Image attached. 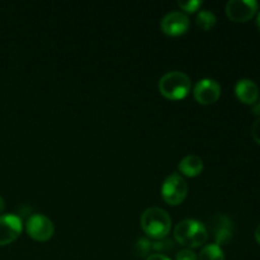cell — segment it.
Masks as SVG:
<instances>
[{
  "mask_svg": "<svg viewBox=\"0 0 260 260\" xmlns=\"http://www.w3.org/2000/svg\"><path fill=\"white\" fill-rule=\"evenodd\" d=\"M253 113L256 114V116H260V101L259 99L256 103L253 104Z\"/></svg>",
  "mask_w": 260,
  "mask_h": 260,
  "instance_id": "cell-21",
  "label": "cell"
},
{
  "mask_svg": "<svg viewBox=\"0 0 260 260\" xmlns=\"http://www.w3.org/2000/svg\"><path fill=\"white\" fill-rule=\"evenodd\" d=\"M192 81L187 74L182 71H170L159 80V91L164 98L170 101H180L189 94Z\"/></svg>",
  "mask_w": 260,
  "mask_h": 260,
  "instance_id": "cell-3",
  "label": "cell"
},
{
  "mask_svg": "<svg viewBox=\"0 0 260 260\" xmlns=\"http://www.w3.org/2000/svg\"><path fill=\"white\" fill-rule=\"evenodd\" d=\"M145 260H172L169 258L168 255H165V254H151V255L147 256Z\"/></svg>",
  "mask_w": 260,
  "mask_h": 260,
  "instance_id": "cell-20",
  "label": "cell"
},
{
  "mask_svg": "<svg viewBox=\"0 0 260 260\" xmlns=\"http://www.w3.org/2000/svg\"><path fill=\"white\" fill-rule=\"evenodd\" d=\"M189 17L180 10L168 13L160 23L162 32L170 37H178V36L187 33V30L189 29Z\"/></svg>",
  "mask_w": 260,
  "mask_h": 260,
  "instance_id": "cell-7",
  "label": "cell"
},
{
  "mask_svg": "<svg viewBox=\"0 0 260 260\" xmlns=\"http://www.w3.org/2000/svg\"><path fill=\"white\" fill-rule=\"evenodd\" d=\"M256 25H258V28H259V30H260V12H259L258 17H256Z\"/></svg>",
  "mask_w": 260,
  "mask_h": 260,
  "instance_id": "cell-24",
  "label": "cell"
},
{
  "mask_svg": "<svg viewBox=\"0 0 260 260\" xmlns=\"http://www.w3.org/2000/svg\"><path fill=\"white\" fill-rule=\"evenodd\" d=\"M23 230L22 218L13 213L0 216V246L9 245L17 240Z\"/></svg>",
  "mask_w": 260,
  "mask_h": 260,
  "instance_id": "cell-8",
  "label": "cell"
},
{
  "mask_svg": "<svg viewBox=\"0 0 260 260\" xmlns=\"http://www.w3.org/2000/svg\"><path fill=\"white\" fill-rule=\"evenodd\" d=\"M150 250H152V243L147 239H140L136 243V254L139 256H149Z\"/></svg>",
  "mask_w": 260,
  "mask_h": 260,
  "instance_id": "cell-16",
  "label": "cell"
},
{
  "mask_svg": "<svg viewBox=\"0 0 260 260\" xmlns=\"http://www.w3.org/2000/svg\"><path fill=\"white\" fill-rule=\"evenodd\" d=\"M178 5L180 9L184 10L187 13H194L197 12L198 8L202 7V2L201 0H188V2H179Z\"/></svg>",
  "mask_w": 260,
  "mask_h": 260,
  "instance_id": "cell-17",
  "label": "cell"
},
{
  "mask_svg": "<svg viewBox=\"0 0 260 260\" xmlns=\"http://www.w3.org/2000/svg\"><path fill=\"white\" fill-rule=\"evenodd\" d=\"M216 15L211 10H200L197 14L196 22L198 27L202 28L203 30H210L216 24Z\"/></svg>",
  "mask_w": 260,
  "mask_h": 260,
  "instance_id": "cell-14",
  "label": "cell"
},
{
  "mask_svg": "<svg viewBox=\"0 0 260 260\" xmlns=\"http://www.w3.org/2000/svg\"><path fill=\"white\" fill-rule=\"evenodd\" d=\"M4 208H5V202H4V198H3L2 196H0V213H2L3 211H4Z\"/></svg>",
  "mask_w": 260,
  "mask_h": 260,
  "instance_id": "cell-23",
  "label": "cell"
},
{
  "mask_svg": "<svg viewBox=\"0 0 260 260\" xmlns=\"http://www.w3.org/2000/svg\"><path fill=\"white\" fill-rule=\"evenodd\" d=\"M258 8L255 0H230L226 4V15L233 22L244 23L255 15Z\"/></svg>",
  "mask_w": 260,
  "mask_h": 260,
  "instance_id": "cell-6",
  "label": "cell"
},
{
  "mask_svg": "<svg viewBox=\"0 0 260 260\" xmlns=\"http://www.w3.org/2000/svg\"><path fill=\"white\" fill-rule=\"evenodd\" d=\"M25 231L30 239L40 241V243H45L53 236L55 226L48 217L41 215V213H35L28 217L27 222H25Z\"/></svg>",
  "mask_w": 260,
  "mask_h": 260,
  "instance_id": "cell-5",
  "label": "cell"
},
{
  "mask_svg": "<svg viewBox=\"0 0 260 260\" xmlns=\"http://www.w3.org/2000/svg\"><path fill=\"white\" fill-rule=\"evenodd\" d=\"M141 228L144 233L154 240L168 238L172 229V217L160 207H150L142 213Z\"/></svg>",
  "mask_w": 260,
  "mask_h": 260,
  "instance_id": "cell-2",
  "label": "cell"
},
{
  "mask_svg": "<svg viewBox=\"0 0 260 260\" xmlns=\"http://www.w3.org/2000/svg\"><path fill=\"white\" fill-rule=\"evenodd\" d=\"M173 249H174V243H173V240H169L167 238L152 243V250L157 251V254H164L167 251L173 250Z\"/></svg>",
  "mask_w": 260,
  "mask_h": 260,
  "instance_id": "cell-15",
  "label": "cell"
},
{
  "mask_svg": "<svg viewBox=\"0 0 260 260\" xmlns=\"http://www.w3.org/2000/svg\"><path fill=\"white\" fill-rule=\"evenodd\" d=\"M175 260H198V256L192 249H183V250L178 251Z\"/></svg>",
  "mask_w": 260,
  "mask_h": 260,
  "instance_id": "cell-18",
  "label": "cell"
},
{
  "mask_svg": "<svg viewBox=\"0 0 260 260\" xmlns=\"http://www.w3.org/2000/svg\"><path fill=\"white\" fill-rule=\"evenodd\" d=\"M193 96L203 106L216 103L221 96V86L213 79H202L193 88Z\"/></svg>",
  "mask_w": 260,
  "mask_h": 260,
  "instance_id": "cell-9",
  "label": "cell"
},
{
  "mask_svg": "<svg viewBox=\"0 0 260 260\" xmlns=\"http://www.w3.org/2000/svg\"><path fill=\"white\" fill-rule=\"evenodd\" d=\"M198 260H225V255L217 244H207L201 250Z\"/></svg>",
  "mask_w": 260,
  "mask_h": 260,
  "instance_id": "cell-13",
  "label": "cell"
},
{
  "mask_svg": "<svg viewBox=\"0 0 260 260\" xmlns=\"http://www.w3.org/2000/svg\"><path fill=\"white\" fill-rule=\"evenodd\" d=\"M211 228H212L215 244H217L218 246L228 245V244L233 240L234 226L230 218L226 217V216L223 215L213 216Z\"/></svg>",
  "mask_w": 260,
  "mask_h": 260,
  "instance_id": "cell-10",
  "label": "cell"
},
{
  "mask_svg": "<svg viewBox=\"0 0 260 260\" xmlns=\"http://www.w3.org/2000/svg\"><path fill=\"white\" fill-rule=\"evenodd\" d=\"M180 175H185L188 178H194L203 172V160L197 155H187L180 160L178 165Z\"/></svg>",
  "mask_w": 260,
  "mask_h": 260,
  "instance_id": "cell-12",
  "label": "cell"
},
{
  "mask_svg": "<svg viewBox=\"0 0 260 260\" xmlns=\"http://www.w3.org/2000/svg\"><path fill=\"white\" fill-rule=\"evenodd\" d=\"M235 94L244 104L253 106L259 99V88L250 79H241L235 85Z\"/></svg>",
  "mask_w": 260,
  "mask_h": 260,
  "instance_id": "cell-11",
  "label": "cell"
},
{
  "mask_svg": "<svg viewBox=\"0 0 260 260\" xmlns=\"http://www.w3.org/2000/svg\"><path fill=\"white\" fill-rule=\"evenodd\" d=\"M251 136H253L254 141L260 145V117L254 122L253 128H251Z\"/></svg>",
  "mask_w": 260,
  "mask_h": 260,
  "instance_id": "cell-19",
  "label": "cell"
},
{
  "mask_svg": "<svg viewBox=\"0 0 260 260\" xmlns=\"http://www.w3.org/2000/svg\"><path fill=\"white\" fill-rule=\"evenodd\" d=\"M255 240L258 241V244L260 245V225L256 228V230H255Z\"/></svg>",
  "mask_w": 260,
  "mask_h": 260,
  "instance_id": "cell-22",
  "label": "cell"
},
{
  "mask_svg": "<svg viewBox=\"0 0 260 260\" xmlns=\"http://www.w3.org/2000/svg\"><path fill=\"white\" fill-rule=\"evenodd\" d=\"M188 193L187 180L179 173H173L161 185V198L169 206H178L185 200Z\"/></svg>",
  "mask_w": 260,
  "mask_h": 260,
  "instance_id": "cell-4",
  "label": "cell"
},
{
  "mask_svg": "<svg viewBox=\"0 0 260 260\" xmlns=\"http://www.w3.org/2000/svg\"><path fill=\"white\" fill-rule=\"evenodd\" d=\"M174 239L185 249L200 248L207 243L208 230L200 221L187 218L175 226Z\"/></svg>",
  "mask_w": 260,
  "mask_h": 260,
  "instance_id": "cell-1",
  "label": "cell"
}]
</instances>
